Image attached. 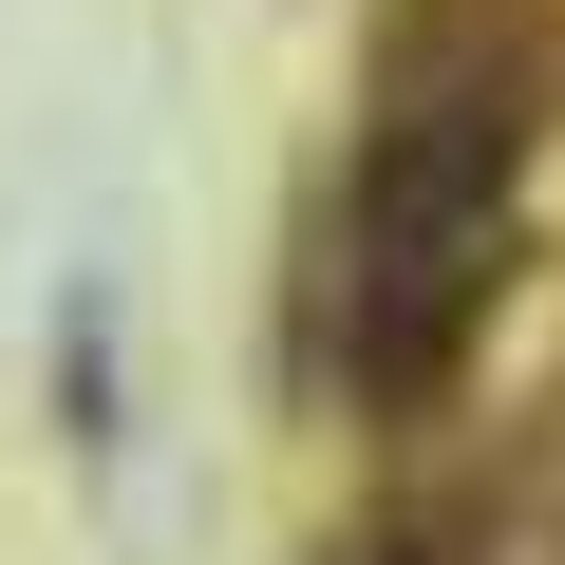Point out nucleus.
Returning <instances> with one entry per match:
<instances>
[{"label":"nucleus","mask_w":565,"mask_h":565,"mask_svg":"<svg viewBox=\"0 0 565 565\" xmlns=\"http://www.w3.org/2000/svg\"><path fill=\"white\" fill-rule=\"evenodd\" d=\"M509 76L471 95H415L377 132V189H359V377L377 396H434L471 302H490V207H509Z\"/></svg>","instance_id":"f257e3e1"}]
</instances>
